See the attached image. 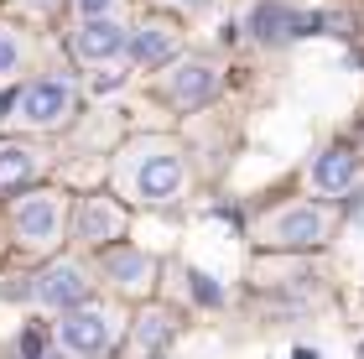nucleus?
Listing matches in <instances>:
<instances>
[{
	"instance_id": "obj_1",
	"label": "nucleus",
	"mask_w": 364,
	"mask_h": 359,
	"mask_svg": "<svg viewBox=\"0 0 364 359\" xmlns=\"http://www.w3.org/2000/svg\"><path fill=\"white\" fill-rule=\"evenodd\" d=\"M328 235H333V214L323 203H291L260 224V245L271 250H318Z\"/></svg>"
},
{
	"instance_id": "obj_2",
	"label": "nucleus",
	"mask_w": 364,
	"mask_h": 359,
	"mask_svg": "<svg viewBox=\"0 0 364 359\" xmlns=\"http://www.w3.org/2000/svg\"><path fill=\"white\" fill-rule=\"evenodd\" d=\"M73 105H78V94L68 78H31L26 89L11 94L6 109H11V120H26V125H58L73 115Z\"/></svg>"
},
{
	"instance_id": "obj_3",
	"label": "nucleus",
	"mask_w": 364,
	"mask_h": 359,
	"mask_svg": "<svg viewBox=\"0 0 364 359\" xmlns=\"http://www.w3.org/2000/svg\"><path fill=\"white\" fill-rule=\"evenodd\" d=\"M58 344L68 349V354H109L114 349V318L105 313V307H89V302H78V307H63V323H58Z\"/></svg>"
},
{
	"instance_id": "obj_4",
	"label": "nucleus",
	"mask_w": 364,
	"mask_h": 359,
	"mask_svg": "<svg viewBox=\"0 0 364 359\" xmlns=\"http://www.w3.org/2000/svg\"><path fill=\"white\" fill-rule=\"evenodd\" d=\"M63 235V198L58 193H26L16 203V240L26 250H53Z\"/></svg>"
},
{
	"instance_id": "obj_5",
	"label": "nucleus",
	"mask_w": 364,
	"mask_h": 359,
	"mask_svg": "<svg viewBox=\"0 0 364 359\" xmlns=\"http://www.w3.org/2000/svg\"><path fill=\"white\" fill-rule=\"evenodd\" d=\"M323 26V16H302V11H291L287 0H260L255 16H250V31L266 47H287L296 37H307V31H318Z\"/></svg>"
},
{
	"instance_id": "obj_6",
	"label": "nucleus",
	"mask_w": 364,
	"mask_h": 359,
	"mask_svg": "<svg viewBox=\"0 0 364 359\" xmlns=\"http://www.w3.org/2000/svg\"><path fill=\"white\" fill-rule=\"evenodd\" d=\"M89 271L78 266V260H53L42 276H37V286H31V297H37L42 307H78V302H89Z\"/></svg>"
},
{
	"instance_id": "obj_7",
	"label": "nucleus",
	"mask_w": 364,
	"mask_h": 359,
	"mask_svg": "<svg viewBox=\"0 0 364 359\" xmlns=\"http://www.w3.org/2000/svg\"><path fill=\"white\" fill-rule=\"evenodd\" d=\"M219 68H213L208 58H188V63H177V73L167 78V94H172V105L182 109H203L213 94H219Z\"/></svg>"
},
{
	"instance_id": "obj_8",
	"label": "nucleus",
	"mask_w": 364,
	"mask_h": 359,
	"mask_svg": "<svg viewBox=\"0 0 364 359\" xmlns=\"http://www.w3.org/2000/svg\"><path fill=\"white\" fill-rule=\"evenodd\" d=\"M136 193H141L146 203H172L177 193H182V156L167 151V146L151 151V156L136 167Z\"/></svg>"
},
{
	"instance_id": "obj_9",
	"label": "nucleus",
	"mask_w": 364,
	"mask_h": 359,
	"mask_svg": "<svg viewBox=\"0 0 364 359\" xmlns=\"http://www.w3.org/2000/svg\"><path fill=\"white\" fill-rule=\"evenodd\" d=\"M125 53H130L136 68H161L177 53V31L167 21H141L136 31H125Z\"/></svg>"
},
{
	"instance_id": "obj_10",
	"label": "nucleus",
	"mask_w": 364,
	"mask_h": 359,
	"mask_svg": "<svg viewBox=\"0 0 364 359\" xmlns=\"http://www.w3.org/2000/svg\"><path fill=\"white\" fill-rule=\"evenodd\" d=\"M73 53L84 58V63H109V58H120V53H125V26L109 21V16H89V21L73 31Z\"/></svg>"
},
{
	"instance_id": "obj_11",
	"label": "nucleus",
	"mask_w": 364,
	"mask_h": 359,
	"mask_svg": "<svg viewBox=\"0 0 364 359\" xmlns=\"http://www.w3.org/2000/svg\"><path fill=\"white\" fill-rule=\"evenodd\" d=\"M78 240H89V245L125 240V208L114 198H84V208H78Z\"/></svg>"
},
{
	"instance_id": "obj_12",
	"label": "nucleus",
	"mask_w": 364,
	"mask_h": 359,
	"mask_svg": "<svg viewBox=\"0 0 364 359\" xmlns=\"http://www.w3.org/2000/svg\"><path fill=\"white\" fill-rule=\"evenodd\" d=\"M105 271H109V282H114V286H125V291H146V286H151V276H156V260L146 255V250H130V245L114 240L109 250H105Z\"/></svg>"
},
{
	"instance_id": "obj_13",
	"label": "nucleus",
	"mask_w": 364,
	"mask_h": 359,
	"mask_svg": "<svg viewBox=\"0 0 364 359\" xmlns=\"http://www.w3.org/2000/svg\"><path fill=\"white\" fill-rule=\"evenodd\" d=\"M359 177V156L349 146H328V151L312 161V188L318 193H349Z\"/></svg>"
},
{
	"instance_id": "obj_14",
	"label": "nucleus",
	"mask_w": 364,
	"mask_h": 359,
	"mask_svg": "<svg viewBox=\"0 0 364 359\" xmlns=\"http://www.w3.org/2000/svg\"><path fill=\"white\" fill-rule=\"evenodd\" d=\"M172 333H177V323H172V313H161V307H151L141 323H136V354L141 359H161L167 354V344H172Z\"/></svg>"
},
{
	"instance_id": "obj_15",
	"label": "nucleus",
	"mask_w": 364,
	"mask_h": 359,
	"mask_svg": "<svg viewBox=\"0 0 364 359\" xmlns=\"http://www.w3.org/2000/svg\"><path fill=\"white\" fill-rule=\"evenodd\" d=\"M42 177V156L31 146H0V188H31Z\"/></svg>"
},
{
	"instance_id": "obj_16",
	"label": "nucleus",
	"mask_w": 364,
	"mask_h": 359,
	"mask_svg": "<svg viewBox=\"0 0 364 359\" xmlns=\"http://www.w3.org/2000/svg\"><path fill=\"white\" fill-rule=\"evenodd\" d=\"M16 63H21V37L11 26H0V73H16Z\"/></svg>"
},
{
	"instance_id": "obj_17",
	"label": "nucleus",
	"mask_w": 364,
	"mask_h": 359,
	"mask_svg": "<svg viewBox=\"0 0 364 359\" xmlns=\"http://www.w3.org/2000/svg\"><path fill=\"white\" fill-rule=\"evenodd\" d=\"M193 291H198V302H219V286H213L203 271H193Z\"/></svg>"
},
{
	"instance_id": "obj_18",
	"label": "nucleus",
	"mask_w": 364,
	"mask_h": 359,
	"mask_svg": "<svg viewBox=\"0 0 364 359\" xmlns=\"http://www.w3.org/2000/svg\"><path fill=\"white\" fill-rule=\"evenodd\" d=\"M109 6H114V0H78V11H84V16H109Z\"/></svg>"
},
{
	"instance_id": "obj_19",
	"label": "nucleus",
	"mask_w": 364,
	"mask_h": 359,
	"mask_svg": "<svg viewBox=\"0 0 364 359\" xmlns=\"http://www.w3.org/2000/svg\"><path fill=\"white\" fill-rule=\"evenodd\" d=\"M94 89H99V94H105V89H120V73H99V78H94Z\"/></svg>"
},
{
	"instance_id": "obj_20",
	"label": "nucleus",
	"mask_w": 364,
	"mask_h": 359,
	"mask_svg": "<svg viewBox=\"0 0 364 359\" xmlns=\"http://www.w3.org/2000/svg\"><path fill=\"white\" fill-rule=\"evenodd\" d=\"M172 6H182V11H203L208 0H172Z\"/></svg>"
},
{
	"instance_id": "obj_21",
	"label": "nucleus",
	"mask_w": 364,
	"mask_h": 359,
	"mask_svg": "<svg viewBox=\"0 0 364 359\" xmlns=\"http://www.w3.org/2000/svg\"><path fill=\"white\" fill-rule=\"evenodd\" d=\"M26 6H31V11H53L58 0H26Z\"/></svg>"
},
{
	"instance_id": "obj_22",
	"label": "nucleus",
	"mask_w": 364,
	"mask_h": 359,
	"mask_svg": "<svg viewBox=\"0 0 364 359\" xmlns=\"http://www.w3.org/2000/svg\"><path fill=\"white\" fill-rule=\"evenodd\" d=\"M296 359H318V354H307V349H296Z\"/></svg>"
},
{
	"instance_id": "obj_23",
	"label": "nucleus",
	"mask_w": 364,
	"mask_h": 359,
	"mask_svg": "<svg viewBox=\"0 0 364 359\" xmlns=\"http://www.w3.org/2000/svg\"><path fill=\"white\" fill-rule=\"evenodd\" d=\"M359 359H364V349H359Z\"/></svg>"
},
{
	"instance_id": "obj_24",
	"label": "nucleus",
	"mask_w": 364,
	"mask_h": 359,
	"mask_svg": "<svg viewBox=\"0 0 364 359\" xmlns=\"http://www.w3.org/2000/svg\"><path fill=\"white\" fill-rule=\"evenodd\" d=\"M37 359H42V354H37Z\"/></svg>"
}]
</instances>
